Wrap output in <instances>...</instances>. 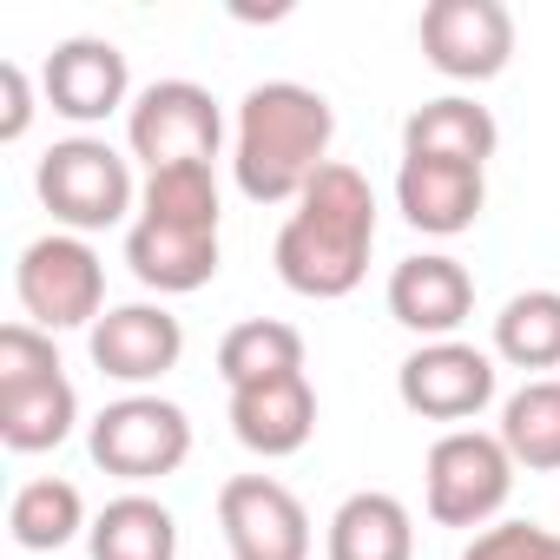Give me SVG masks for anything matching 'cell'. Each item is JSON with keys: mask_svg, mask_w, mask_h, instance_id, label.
Here are the masks:
<instances>
[{"mask_svg": "<svg viewBox=\"0 0 560 560\" xmlns=\"http://www.w3.org/2000/svg\"><path fill=\"white\" fill-rule=\"evenodd\" d=\"M370 250H376V191L357 165L330 159L298 211L284 218V231H277V277L298 291V298H317V304H337L350 298L363 277H370Z\"/></svg>", "mask_w": 560, "mask_h": 560, "instance_id": "obj_1", "label": "cell"}, {"mask_svg": "<svg viewBox=\"0 0 560 560\" xmlns=\"http://www.w3.org/2000/svg\"><path fill=\"white\" fill-rule=\"evenodd\" d=\"M337 113L304 80H264L237 100L231 178L250 205H298L304 185L330 165Z\"/></svg>", "mask_w": 560, "mask_h": 560, "instance_id": "obj_2", "label": "cell"}, {"mask_svg": "<svg viewBox=\"0 0 560 560\" xmlns=\"http://www.w3.org/2000/svg\"><path fill=\"white\" fill-rule=\"evenodd\" d=\"M14 298L27 311L34 330L60 337V330H93L106 317V264L86 237L73 231H47L21 250L14 264Z\"/></svg>", "mask_w": 560, "mask_h": 560, "instance_id": "obj_3", "label": "cell"}, {"mask_svg": "<svg viewBox=\"0 0 560 560\" xmlns=\"http://www.w3.org/2000/svg\"><path fill=\"white\" fill-rule=\"evenodd\" d=\"M34 191H40V205L54 211V224L73 231V237H86V231H113V224L132 211V198H139V185H132V159H119V152H113L106 139H93V132L60 139V145L40 159Z\"/></svg>", "mask_w": 560, "mask_h": 560, "instance_id": "obj_4", "label": "cell"}, {"mask_svg": "<svg viewBox=\"0 0 560 560\" xmlns=\"http://www.w3.org/2000/svg\"><path fill=\"white\" fill-rule=\"evenodd\" d=\"M514 455L501 448V435L488 429H448L429 448L422 468V494H429V521L435 527H488L508 494H514Z\"/></svg>", "mask_w": 560, "mask_h": 560, "instance_id": "obj_5", "label": "cell"}, {"mask_svg": "<svg viewBox=\"0 0 560 560\" xmlns=\"http://www.w3.org/2000/svg\"><path fill=\"white\" fill-rule=\"evenodd\" d=\"M126 145L145 172L211 165L224 145V113H218L211 86H198V80H152L126 106Z\"/></svg>", "mask_w": 560, "mask_h": 560, "instance_id": "obj_6", "label": "cell"}, {"mask_svg": "<svg viewBox=\"0 0 560 560\" xmlns=\"http://www.w3.org/2000/svg\"><path fill=\"white\" fill-rule=\"evenodd\" d=\"M86 448H93V462L106 475L145 488V481H165V475L185 468V455H191V416L178 402H165V396H119V402H106L93 416Z\"/></svg>", "mask_w": 560, "mask_h": 560, "instance_id": "obj_7", "label": "cell"}, {"mask_svg": "<svg viewBox=\"0 0 560 560\" xmlns=\"http://www.w3.org/2000/svg\"><path fill=\"white\" fill-rule=\"evenodd\" d=\"M494 389H501L494 357L475 350V343H462V337L422 343V350H409L402 370H396V396H402V409L422 416V422H468V416H481V409L494 402Z\"/></svg>", "mask_w": 560, "mask_h": 560, "instance_id": "obj_8", "label": "cell"}, {"mask_svg": "<svg viewBox=\"0 0 560 560\" xmlns=\"http://www.w3.org/2000/svg\"><path fill=\"white\" fill-rule=\"evenodd\" d=\"M218 527L231 560H311V514L270 475H231L218 488Z\"/></svg>", "mask_w": 560, "mask_h": 560, "instance_id": "obj_9", "label": "cell"}, {"mask_svg": "<svg viewBox=\"0 0 560 560\" xmlns=\"http://www.w3.org/2000/svg\"><path fill=\"white\" fill-rule=\"evenodd\" d=\"M422 60L442 80H494L514 60V14L501 0H429L422 8Z\"/></svg>", "mask_w": 560, "mask_h": 560, "instance_id": "obj_10", "label": "cell"}, {"mask_svg": "<svg viewBox=\"0 0 560 560\" xmlns=\"http://www.w3.org/2000/svg\"><path fill=\"white\" fill-rule=\"evenodd\" d=\"M40 86H47V106L73 126H100L113 119L119 106H132V67L113 40L100 34H73L47 54L40 67Z\"/></svg>", "mask_w": 560, "mask_h": 560, "instance_id": "obj_11", "label": "cell"}, {"mask_svg": "<svg viewBox=\"0 0 560 560\" xmlns=\"http://www.w3.org/2000/svg\"><path fill=\"white\" fill-rule=\"evenodd\" d=\"M93 370L113 383H159L165 370H178L185 357V324L165 304H113L93 330H86Z\"/></svg>", "mask_w": 560, "mask_h": 560, "instance_id": "obj_12", "label": "cell"}, {"mask_svg": "<svg viewBox=\"0 0 560 560\" xmlns=\"http://www.w3.org/2000/svg\"><path fill=\"white\" fill-rule=\"evenodd\" d=\"M475 311V277L448 250H416L389 270V317L422 343H448Z\"/></svg>", "mask_w": 560, "mask_h": 560, "instance_id": "obj_13", "label": "cell"}, {"mask_svg": "<svg viewBox=\"0 0 560 560\" xmlns=\"http://www.w3.org/2000/svg\"><path fill=\"white\" fill-rule=\"evenodd\" d=\"M481 205H488V172L481 165H455V159H402L396 165V211L429 237L475 231Z\"/></svg>", "mask_w": 560, "mask_h": 560, "instance_id": "obj_14", "label": "cell"}, {"mask_svg": "<svg viewBox=\"0 0 560 560\" xmlns=\"http://www.w3.org/2000/svg\"><path fill=\"white\" fill-rule=\"evenodd\" d=\"M231 435L277 462V455H298L311 435H317V389L311 376H270V383H250V389H231Z\"/></svg>", "mask_w": 560, "mask_h": 560, "instance_id": "obj_15", "label": "cell"}, {"mask_svg": "<svg viewBox=\"0 0 560 560\" xmlns=\"http://www.w3.org/2000/svg\"><path fill=\"white\" fill-rule=\"evenodd\" d=\"M126 264L145 291L159 298H185V291H205L218 277V231H198V224H165V218H132L126 231Z\"/></svg>", "mask_w": 560, "mask_h": 560, "instance_id": "obj_16", "label": "cell"}, {"mask_svg": "<svg viewBox=\"0 0 560 560\" xmlns=\"http://www.w3.org/2000/svg\"><path fill=\"white\" fill-rule=\"evenodd\" d=\"M501 145V126L481 100L468 93H442V100H422L409 119H402V159H455V165H488Z\"/></svg>", "mask_w": 560, "mask_h": 560, "instance_id": "obj_17", "label": "cell"}, {"mask_svg": "<svg viewBox=\"0 0 560 560\" xmlns=\"http://www.w3.org/2000/svg\"><path fill=\"white\" fill-rule=\"evenodd\" d=\"M330 560H416V514L389 488H363L330 514Z\"/></svg>", "mask_w": 560, "mask_h": 560, "instance_id": "obj_18", "label": "cell"}, {"mask_svg": "<svg viewBox=\"0 0 560 560\" xmlns=\"http://www.w3.org/2000/svg\"><path fill=\"white\" fill-rule=\"evenodd\" d=\"M86 553L93 560H178V521H172L165 501L132 488V494H119L93 514Z\"/></svg>", "mask_w": 560, "mask_h": 560, "instance_id": "obj_19", "label": "cell"}, {"mask_svg": "<svg viewBox=\"0 0 560 560\" xmlns=\"http://www.w3.org/2000/svg\"><path fill=\"white\" fill-rule=\"evenodd\" d=\"M80 422V389L60 376H40V383H21V389H0V442L14 455H40V448H60Z\"/></svg>", "mask_w": 560, "mask_h": 560, "instance_id": "obj_20", "label": "cell"}, {"mask_svg": "<svg viewBox=\"0 0 560 560\" xmlns=\"http://www.w3.org/2000/svg\"><path fill=\"white\" fill-rule=\"evenodd\" d=\"M501 448L514 455V468L527 475H553L560 468V376H534L501 402Z\"/></svg>", "mask_w": 560, "mask_h": 560, "instance_id": "obj_21", "label": "cell"}, {"mask_svg": "<svg viewBox=\"0 0 560 560\" xmlns=\"http://www.w3.org/2000/svg\"><path fill=\"white\" fill-rule=\"evenodd\" d=\"M304 370V337L277 317H250V324H231L224 343H218V376L231 389H250V383H270V376H298Z\"/></svg>", "mask_w": 560, "mask_h": 560, "instance_id": "obj_22", "label": "cell"}, {"mask_svg": "<svg viewBox=\"0 0 560 560\" xmlns=\"http://www.w3.org/2000/svg\"><path fill=\"white\" fill-rule=\"evenodd\" d=\"M86 527H93V521H86L80 488L60 481V475H40V481H27V488L8 501V534H14L27 553H54V547L80 540Z\"/></svg>", "mask_w": 560, "mask_h": 560, "instance_id": "obj_23", "label": "cell"}, {"mask_svg": "<svg viewBox=\"0 0 560 560\" xmlns=\"http://www.w3.org/2000/svg\"><path fill=\"white\" fill-rule=\"evenodd\" d=\"M494 357L514 370H560V291H514L494 317Z\"/></svg>", "mask_w": 560, "mask_h": 560, "instance_id": "obj_24", "label": "cell"}, {"mask_svg": "<svg viewBox=\"0 0 560 560\" xmlns=\"http://www.w3.org/2000/svg\"><path fill=\"white\" fill-rule=\"evenodd\" d=\"M139 218H165V224H198V231H218V178H211V165L145 172Z\"/></svg>", "mask_w": 560, "mask_h": 560, "instance_id": "obj_25", "label": "cell"}, {"mask_svg": "<svg viewBox=\"0 0 560 560\" xmlns=\"http://www.w3.org/2000/svg\"><path fill=\"white\" fill-rule=\"evenodd\" d=\"M462 560H560V534L540 521H494L462 547Z\"/></svg>", "mask_w": 560, "mask_h": 560, "instance_id": "obj_26", "label": "cell"}, {"mask_svg": "<svg viewBox=\"0 0 560 560\" xmlns=\"http://www.w3.org/2000/svg\"><path fill=\"white\" fill-rule=\"evenodd\" d=\"M40 376H60L54 337L34 330V324H8L0 330V389H21V383H40Z\"/></svg>", "mask_w": 560, "mask_h": 560, "instance_id": "obj_27", "label": "cell"}, {"mask_svg": "<svg viewBox=\"0 0 560 560\" xmlns=\"http://www.w3.org/2000/svg\"><path fill=\"white\" fill-rule=\"evenodd\" d=\"M27 126H34V80H27V67L21 60H0V139H27Z\"/></svg>", "mask_w": 560, "mask_h": 560, "instance_id": "obj_28", "label": "cell"}]
</instances>
